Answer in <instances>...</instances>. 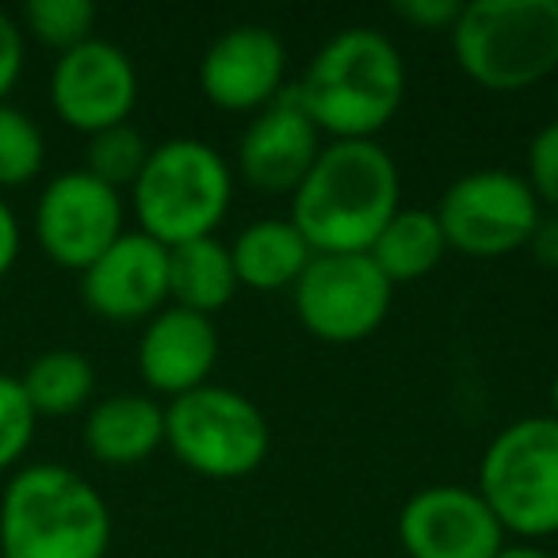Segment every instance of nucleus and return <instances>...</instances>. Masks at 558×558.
<instances>
[{
  "mask_svg": "<svg viewBox=\"0 0 558 558\" xmlns=\"http://www.w3.org/2000/svg\"><path fill=\"white\" fill-rule=\"evenodd\" d=\"M398 199V165L379 142H329L291 195V222L314 253H367Z\"/></svg>",
  "mask_w": 558,
  "mask_h": 558,
  "instance_id": "1",
  "label": "nucleus"
},
{
  "mask_svg": "<svg viewBox=\"0 0 558 558\" xmlns=\"http://www.w3.org/2000/svg\"><path fill=\"white\" fill-rule=\"evenodd\" d=\"M295 96L333 142H375L405 100V62L383 32L349 27L306 62Z\"/></svg>",
  "mask_w": 558,
  "mask_h": 558,
  "instance_id": "2",
  "label": "nucleus"
},
{
  "mask_svg": "<svg viewBox=\"0 0 558 558\" xmlns=\"http://www.w3.org/2000/svg\"><path fill=\"white\" fill-rule=\"evenodd\" d=\"M111 547V509L100 489L58 463L12 474L0 497L4 558H104Z\"/></svg>",
  "mask_w": 558,
  "mask_h": 558,
  "instance_id": "3",
  "label": "nucleus"
},
{
  "mask_svg": "<svg viewBox=\"0 0 558 558\" xmlns=\"http://www.w3.org/2000/svg\"><path fill=\"white\" fill-rule=\"evenodd\" d=\"M456 65L489 93H520L558 70V0H471L451 27Z\"/></svg>",
  "mask_w": 558,
  "mask_h": 558,
  "instance_id": "4",
  "label": "nucleus"
},
{
  "mask_svg": "<svg viewBox=\"0 0 558 558\" xmlns=\"http://www.w3.org/2000/svg\"><path fill=\"white\" fill-rule=\"evenodd\" d=\"M138 230L157 245L215 238L233 203V172L210 142L169 138L149 149V161L131 187Z\"/></svg>",
  "mask_w": 558,
  "mask_h": 558,
  "instance_id": "5",
  "label": "nucleus"
},
{
  "mask_svg": "<svg viewBox=\"0 0 558 558\" xmlns=\"http://www.w3.org/2000/svg\"><path fill=\"white\" fill-rule=\"evenodd\" d=\"M478 494L505 532L524 539L558 535V421L520 417L489 440Z\"/></svg>",
  "mask_w": 558,
  "mask_h": 558,
  "instance_id": "6",
  "label": "nucleus"
},
{
  "mask_svg": "<svg viewBox=\"0 0 558 558\" xmlns=\"http://www.w3.org/2000/svg\"><path fill=\"white\" fill-rule=\"evenodd\" d=\"M165 444L203 478H245L268 459V421L241 390L199 387L165 405Z\"/></svg>",
  "mask_w": 558,
  "mask_h": 558,
  "instance_id": "7",
  "label": "nucleus"
},
{
  "mask_svg": "<svg viewBox=\"0 0 558 558\" xmlns=\"http://www.w3.org/2000/svg\"><path fill=\"white\" fill-rule=\"evenodd\" d=\"M433 215L451 253L494 260L527 248L543 207L524 177L509 169H478L459 177L440 195V207Z\"/></svg>",
  "mask_w": 558,
  "mask_h": 558,
  "instance_id": "8",
  "label": "nucleus"
},
{
  "mask_svg": "<svg viewBox=\"0 0 558 558\" xmlns=\"http://www.w3.org/2000/svg\"><path fill=\"white\" fill-rule=\"evenodd\" d=\"M295 314L326 344L367 341L387 322L395 288L367 253H314L295 288Z\"/></svg>",
  "mask_w": 558,
  "mask_h": 558,
  "instance_id": "9",
  "label": "nucleus"
},
{
  "mask_svg": "<svg viewBox=\"0 0 558 558\" xmlns=\"http://www.w3.org/2000/svg\"><path fill=\"white\" fill-rule=\"evenodd\" d=\"M123 192L85 169H70L43 187L35 203V241L58 268L85 271L123 238Z\"/></svg>",
  "mask_w": 558,
  "mask_h": 558,
  "instance_id": "10",
  "label": "nucleus"
},
{
  "mask_svg": "<svg viewBox=\"0 0 558 558\" xmlns=\"http://www.w3.org/2000/svg\"><path fill=\"white\" fill-rule=\"evenodd\" d=\"M50 104L70 131L100 134L123 126L138 104V73L126 50L108 39H88L58 54L50 73Z\"/></svg>",
  "mask_w": 558,
  "mask_h": 558,
  "instance_id": "11",
  "label": "nucleus"
},
{
  "mask_svg": "<svg viewBox=\"0 0 558 558\" xmlns=\"http://www.w3.org/2000/svg\"><path fill=\"white\" fill-rule=\"evenodd\" d=\"M398 543L410 558H494L505 527L478 489L428 486L398 512Z\"/></svg>",
  "mask_w": 558,
  "mask_h": 558,
  "instance_id": "12",
  "label": "nucleus"
},
{
  "mask_svg": "<svg viewBox=\"0 0 558 558\" xmlns=\"http://www.w3.org/2000/svg\"><path fill=\"white\" fill-rule=\"evenodd\" d=\"M288 77V50L276 32L260 24H241L218 35L199 62L203 96L218 111L256 116L283 96Z\"/></svg>",
  "mask_w": 558,
  "mask_h": 558,
  "instance_id": "13",
  "label": "nucleus"
},
{
  "mask_svg": "<svg viewBox=\"0 0 558 558\" xmlns=\"http://www.w3.org/2000/svg\"><path fill=\"white\" fill-rule=\"evenodd\" d=\"M322 154V131L295 88H283L279 100L256 111L238 142V172L248 187L264 195H295Z\"/></svg>",
  "mask_w": 558,
  "mask_h": 558,
  "instance_id": "14",
  "label": "nucleus"
},
{
  "mask_svg": "<svg viewBox=\"0 0 558 558\" xmlns=\"http://www.w3.org/2000/svg\"><path fill=\"white\" fill-rule=\"evenodd\" d=\"M81 299L96 318L149 322L169 303V248L142 230L123 233L81 271Z\"/></svg>",
  "mask_w": 558,
  "mask_h": 558,
  "instance_id": "15",
  "label": "nucleus"
},
{
  "mask_svg": "<svg viewBox=\"0 0 558 558\" xmlns=\"http://www.w3.org/2000/svg\"><path fill=\"white\" fill-rule=\"evenodd\" d=\"M218 364V329L210 318L165 306L138 337V372L154 395L180 398L207 387Z\"/></svg>",
  "mask_w": 558,
  "mask_h": 558,
  "instance_id": "16",
  "label": "nucleus"
},
{
  "mask_svg": "<svg viewBox=\"0 0 558 558\" xmlns=\"http://www.w3.org/2000/svg\"><path fill=\"white\" fill-rule=\"evenodd\" d=\"M165 444V410L154 398L111 395L85 417V448L104 466H138Z\"/></svg>",
  "mask_w": 558,
  "mask_h": 558,
  "instance_id": "17",
  "label": "nucleus"
},
{
  "mask_svg": "<svg viewBox=\"0 0 558 558\" xmlns=\"http://www.w3.org/2000/svg\"><path fill=\"white\" fill-rule=\"evenodd\" d=\"M230 260L238 271V288L288 291L314 260V248L291 218H260L230 241Z\"/></svg>",
  "mask_w": 558,
  "mask_h": 558,
  "instance_id": "18",
  "label": "nucleus"
},
{
  "mask_svg": "<svg viewBox=\"0 0 558 558\" xmlns=\"http://www.w3.org/2000/svg\"><path fill=\"white\" fill-rule=\"evenodd\" d=\"M238 291V271L230 260V245L218 238L184 241L169 248V303L192 314H218L230 306Z\"/></svg>",
  "mask_w": 558,
  "mask_h": 558,
  "instance_id": "19",
  "label": "nucleus"
},
{
  "mask_svg": "<svg viewBox=\"0 0 558 558\" xmlns=\"http://www.w3.org/2000/svg\"><path fill=\"white\" fill-rule=\"evenodd\" d=\"M444 253H448L444 230H440V222H436L433 210H425V207H402L387 226H383L375 245L367 248L375 268L390 279V288L425 279L428 271L444 260Z\"/></svg>",
  "mask_w": 558,
  "mask_h": 558,
  "instance_id": "20",
  "label": "nucleus"
},
{
  "mask_svg": "<svg viewBox=\"0 0 558 558\" xmlns=\"http://www.w3.org/2000/svg\"><path fill=\"white\" fill-rule=\"evenodd\" d=\"M20 383H24L27 402L35 405L39 417H70V413L88 405V398L96 390V372L85 352L50 349L27 364Z\"/></svg>",
  "mask_w": 558,
  "mask_h": 558,
  "instance_id": "21",
  "label": "nucleus"
},
{
  "mask_svg": "<svg viewBox=\"0 0 558 558\" xmlns=\"http://www.w3.org/2000/svg\"><path fill=\"white\" fill-rule=\"evenodd\" d=\"M47 161V138L39 123L16 104H0V192L32 184Z\"/></svg>",
  "mask_w": 558,
  "mask_h": 558,
  "instance_id": "22",
  "label": "nucleus"
},
{
  "mask_svg": "<svg viewBox=\"0 0 558 558\" xmlns=\"http://www.w3.org/2000/svg\"><path fill=\"white\" fill-rule=\"evenodd\" d=\"M149 149L154 146H146V138L131 123L111 126V131H100L88 138L85 172L100 180V184L123 192V187H134V180L142 177V169L149 161Z\"/></svg>",
  "mask_w": 558,
  "mask_h": 558,
  "instance_id": "23",
  "label": "nucleus"
},
{
  "mask_svg": "<svg viewBox=\"0 0 558 558\" xmlns=\"http://www.w3.org/2000/svg\"><path fill=\"white\" fill-rule=\"evenodd\" d=\"M24 27L43 47L65 54V50L96 39V9L88 0H32L24 9Z\"/></svg>",
  "mask_w": 558,
  "mask_h": 558,
  "instance_id": "24",
  "label": "nucleus"
},
{
  "mask_svg": "<svg viewBox=\"0 0 558 558\" xmlns=\"http://www.w3.org/2000/svg\"><path fill=\"white\" fill-rule=\"evenodd\" d=\"M35 425H39V413L27 402L24 383L0 375V474L20 466L35 440Z\"/></svg>",
  "mask_w": 558,
  "mask_h": 558,
  "instance_id": "25",
  "label": "nucleus"
},
{
  "mask_svg": "<svg viewBox=\"0 0 558 558\" xmlns=\"http://www.w3.org/2000/svg\"><path fill=\"white\" fill-rule=\"evenodd\" d=\"M527 187L547 207V215H558V123H547L527 146Z\"/></svg>",
  "mask_w": 558,
  "mask_h": 558,
  "instance_id": "26",
  "label": "nucleus"
},
{
  "mask_svg": "<svg viewBox=\"0 0 558 558\" xmlns=\"http://www.w3.org/2000/svg\"><path fill=\"white\" fill-rule=\"evenodd\" d=\"M459 12H463V4H456V0H398L395 4V16L405 20L410 27H417V32H448L451 35Z\"/></svg>",
  "mask_w": 558,
  "mask_h": 558,
  "instance_id": "27",
  "label": "nucleus"
},
{
  "mask_svg": "<svg viewBox=\"0 0 558 558\" xmlns=\"http://www.w3.org/2000/svg\"><path fill=\"white\" fill-rule=\"evenodd\" d=\"M24 54H27L24 32H20V24L9 12H0V104L9 100L20 73H24Z\"/></svg>",
  "mask_w": 558,
  "mask_h": 558,
  "instance_id": "28",
  "label": "nucleus"
},
{
  "mask_svg": "<svg viewBox=\"0 0 558 558\" xmlns=\"http://www.w3.org/2000/svg\"><path fill=\"white\" fill-rule=\"evenodd\" d=\"M20 245H24V230H20L16 210L9 207V199L0 195V279L9 276L20 260Z\"/></svg>",
  "mask_w": 558,
  "mask_h": 558,
  "instance_id": "29",
  "label": "nucleus"
},
{
  "mask_svg": "<svg viewBox=\"0 0 558 558\" xmlns=\"http://www.w3.org/2000/svg\"><path fill=\"white\" fill-rule=\"evenodd\" d=\"M527 248H532V256L543 268L558 271V215H539L532 238H527Z\"/></svg>",
  "mask_w": 558,
  "mask_h": 558,
  "instance_id": "30",
  "label": "nucleus"
},
{
  "mask_svg": "<svg viewBox=\"0 0 558 558\" xmlns=\"http://www.w3.org/2000/svg\"><path fill=\"white\" fill-rule=\"evenodd\" d=\"M494 558H550L547 550L532 547V543H512V547H501Z\"/></svg>",
  "mask_w": 558,
  "mask_h": 558,
  "instance_id": "31",
  "label": "nucleus"
},
{
  "mask_svg": "<svg viewBox=\"0 0 558 558\" xmlns=\"http://www.w3.org/2000/svg\"><path fill=\"white\" fill-rule=\"evenodd\" d=\"M550 417L558 421V375L550 379Z\"/></svg>",
  "mask_w": 558,
  "mask_h": 558,
  "instance_id": "32",
  "label": "nucleus"
},
{
  "mask_svg": "<svg viewBox=\"0 0 558 558\" xmlns=\"http://www.w3.org/2000/svg\"><path fill=\"white\" fill-rule=\"evenodd\" d=\"M555 116H558V85H555ZM555 123H558V119H555Z\"/></svg>",
  "mask_w": 558,
  "mask_h": 558,
  "instance_id": "33",
  "label": "nucleus"
}]
</instances>
